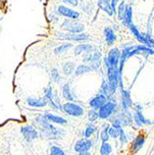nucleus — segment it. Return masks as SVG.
I'll return each mask as SVG.
<instances>
[{"mask_svg":"<svg viewBox=\"0 0 154 155\" xmlns=\"http://www.w3.org/2000/svg\"><path fill=\"white\" fill-rule=\"evenodd\" d=\"M39 124L42 126V132L45 134V136L47 137H50V138H58L61 137L64 135V131L58 129L57 127L53 126V124H51L48 120L47 118H45V116L38 118L37 119Z\"/></svg>","mask_w":154,"mask_h":155,"instance_id":"f257e3e1","label":"nucleus"},{"mask_svg":"<svg viewBox=\"0 0 154 155\" xmlns=\"http://www.w3.org/2000/svg\"><path fill=\"white\" fill-rule=\"evenodd\" d=\"M62 110L66 114L74 117H80L84 114V109L80 105L73 103V102L65 103L62 107Z\"/></svg>","mask_w":154,"mask_h":155,"instance_id":"f03ea898","label":"nucleus"},{"mask_svg":"<svg viewBox=\"0 0 154 155\" xmlns=\"http://www.w3.org/2000/svg\"><path fill=\"white\" fill-rule=\"evenodd\" d=\"M93 146V142L89 139H80L74 145V150L79 154H89L87 152Z\"/></svg>","mask_w":154,"mask_h":155,"instance_id":"7ed1b4c3","label":"nucleus"},{"mask_svg":"<svg viewBox=\"0 0 154 155\" xmlns=\"http://www.w3.org/2000/svg\"><path fill=\"white\" fill-rule=\"evenodd\" d=\"M61 27L64 30H66L70 33H74V34L82 33L84 30H85V27H84L83 24L76 23V22H74L71 21H64Z\"/></svg>","mask_w":154,"mask_h":155,"instance_id":"20e7f679","label":"nucleus"},{"mask_svg":"<svg viewBox=\"0 0 154 155\" xmlns=\"http://www.w3.org/2000/svg\"><path fill=\"white\" fill-rule=\"evenodd\" d=\"M58 12L61 14V15H62L66 18H69V19H72V20H77L80 17V13L78 11L73 10L65 6H60L58 8Z\"/></svg>","mask_w":154,"mask_h":155,"instance_id":"39448f33","label":"nucleus"},{"mask_svg":"<svg viewBox=\"0 0 154 155\" xmlns=\"http://www.w3.org/2000/svg\"><path fill=\"white\" fill-rule=\"evenodd\" d=\"M21 133L27 141H33L38 137V132L31 125H26L21 128Z\"/></svg>","mask_w":154,"mask_h":155,"instance_id":"423d86ee","label":"nucleus"},{"mask_svg":"<svg viewBox=\"0 0 154 155\" xmlns=\"http://www.w3.org/2000/svg\"><path fill=\"white\" fill-rule=\"evenodd\" d=\"M61 37L65 39V40H71V41H86L89 38V36L86 34L83 33H78V34H74V33H70V34H64V35H61Z\"/></svg>","mask_w":154,"mask_h":155,"instance_id":"0eeeda50","label":"nucleus"},{"mask_svg":"<svg viewBox=\"0 0 154 155\" xmlns=\"http://www.w3.org/2000/svg\"><path fill=\"white\" fill-rule=\"evenodd\" d=\"M45 101H47V103H49L51 105L52 108L54 109H58V105L56 104L54 97H53V91H52V87H48V88L45 89Z\"/></svg>","mask_w":154,"mask_h":155,"instance_id":"6e6552de","label":"nucleus"},{"mask_svg":"<svg viewBox=\"0 0 154 155\" xmlns=\"http://www.w3.org/2000/svg\"><path fill=\"white\" fill-rule=\"evenodd\" d=\"M26 101L28 105L34 108H43L48 104L46 101L37 100V98H34V97H28Z\"/></svg>","mask_w":154,"mask_h":155,"instance_id":"1a4fd4ad","label":"nucleus"},{"mask_svg":"<svg viewBox=\"0 0 154 155\" xmlns=\"http://www.w3.org/2000/svg\"><path fill=\"white\" fill-rule=\"evenodd\" d=\"M45 118H47L48 121L50 122H53V123H56V124H67V120H65L64 118L61 117V116H57V115H54V114H45Z\"/></svg>","mask_w":154,"mask_h":155,"instance_id":"9d476101","label":"nucleus"},{"mask_svg":"<svg viewBox=\"0 0 154 155\" xmlns=\"http://www.w3.org/2000/svg\"><path fill=\"white\" fill-rule=\"evenodd\" d=\"M113 104H110V103L106 104V105H102V106L100 107L99 115H100L101 118H106V117H108V116L110 114L111 110H113Z\"/></svg>","mask_w":154,"mask_h":155,"instance_id":"9b49d317","label":"nucleus"},{"mask_svg":"<svg viewBox=\"0 0 154 155\" xmlns=\"http://www.w3.org/2000/svg\"><path fill=\"white\" fill-rule=\"evenodd\" d=\"M104 102H105V97L103 96H97L90 101L89 104L92 108L97 109V108H100L104 104Z\"/></svg>","mask_w":154,"mask_h":155,"instance_id":"f8f14e48","label":"nucleus"},{"mask_svg":"<svg viewBox=\"0 0 154 155\" xmlns=\"http://www.w3.org/2000/svg\"><path fill=\"white\" fill-rule=\"evenodd\" d=\"M62 95L67 101H73L74 100V96H73V94L71 92V87H70L69 84H65L63 86V87H62Z\"/></svg>","mask_w":154,"mask_h":155,"instance_id":"ddd939ff","label":"nucleus"},{"mask_svg":"<svg viewBox=\"0 0 154 155\" xmlns=\"http://www.w3.org/2000/svg\"><path fill=\"white\" fill-rule=\"evenodd\" d=\"M62 70H63V73H64L65 75H70V74H72L74 72L75 65H74V63H73L71 61L65 62L62 65Z\"/></svg>","mask_w":154,"mask_h":155,"instance_id":"4468645a","label":"nucleus"},{"mask_svg":"<svg viewBox=\"0 0 154 155\" xmlns=\"http://www.w3.org/2000/svg\"><path fill=\"white\" fill-rule=\"evenodd\" d=\"M91 46L89 45H87V44H81L77 47H75V49H74V54L76 56L82 54L83 52H87V51H89L91 50Z\"/></svg>","mask_w":154,"mask_h":155,"instance_id":"2eb2a0df","label":"nucleus"},{"mask_svg":"<svg viewBox=\"0 0 154 155\" xmlns=\"http://www.w3.org/2000/svg\"><path fill=\"white\" fill-rule=\"evenodd\" d=\"M90 70H91V69H90L88 66H86V65H80V66H78V67L74 70V74H75L76 76L82 75V74H87V73L90 72Z\"/></svg>","mask_w":154,"mask_h":155,"instance_id":"dca6fc26","label":"nucleus"},{"mask_svg":"<svg viewBox=\"0 0 154 155\" xmlns=\"http://www.w3.org/2000/svg\"><path fill=\"white\" fill-rule=\"evenodd\" d=\"M72 47H73V44H71V43H64V44L59 46L58 48H56L55 50H54V53L55 54H60V53H61V52H63L65 50H68L70 48H72Z\"/></svg>","mask_w":154,"mask_h":155,"instance_id":"f3484780","label":"nucleus"},{"mask_svg":"<svg viewBox=\"0 0 154 155\" xmlns=\"http://www.w3.org/2000/svg\"><path fill=\"white\" fill-rule=\"evenodd\" d=\"M95 130H96V127L94 125H92V124H88L87 125V129L85 130V137H87V138H88L94 132H95Z\"/></svg>","mask_w":154,"mask_h":155,"instance_id":"a211bd4d","label":"nucleus"},{"mask_svg":"<svg viewBox=\"0 0 154 155\" xmlns=\"http://www.w3.org/2000/svg\"><path fill=\"white\" fill-rule=\"evenodd\" d=\"M50 154L52 155H64L65 152L59 147H56V146H53L51 149H50Z\"/></svg>","mask_w":154,"mask_h":155,"instance_id":"6ab92c4d","label":"nucleus"},{"mask_svg":"<svg viewBox=\"0 0 154 155\" xmlns=\"http://www.w3.org/2000/svg\"><path fill=\"white\" fill-rule=\"evenodd\" d=\"M52 79L56 83H59L61 81V75H60V74H59L57 69H53V71H52Z\"/></svg>","mask_w":154,"mask_h":155,"instance_id":"aec40b11","label":"nucleus"},{"mask_svg":"<svg viewBox=\"0 0 154 155\" xmlns=\"http://www.w3.org/2000/svg\"><path fill=\"white\" fill-rule=\"evenodd\" d=\"M100 152H101V154H109L110 152V146L107 143H104L101 146Z\"/></svg>","mask_w":154,"mask_h":155,"instance_id":"412c9836","label":"nucleus"},{"mask_svg":"<svg viewBox=\"0 0 154 155\" xmlns=\"http://www.w3.org/2000/svg\"><path fill=\"white\" fill-rule=\"evenodd\" d=\"M106 36H107V41L108 42H113V34L111 33V31L110 29H107L105 31Z\"/></svg>","mask_w":154,"mask_h":155,"instance_id":"4be33fe9","label":"nucleus"},{"mask_svg":"<svg viewBox=\"0 0 154 155\" xmlns=\"http://www.w3.org/2000/svg\"><path fill=\"white\" fill-rule=\"evenodd\" d=\"M64 3H68L70 5H72L74 7L78 6V0H62Z\"/></svg>","mask_w":154,"mask_h":155,"instance_id":"5701e85b","label":"nucleus"},{"mask_svg":"<svg viewBox=\"0 0 154 155\" xmlns=\"http://www.w3.org/2000/svg\"><path fill=\"white\" fill-rule=\"evenodd\" d=\"M97 116H99V114H97L94 110H91V111L88 112V117H89L90 121H94Z\"/></svg>","mask_w":154,"mask_h":155,"instance_id":"b1692460","label":"nucleus"}]
</instances>
